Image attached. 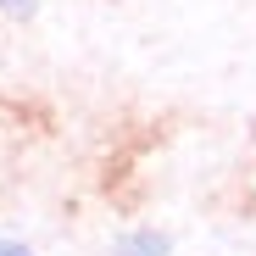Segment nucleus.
Masks as SVG:
<instances>
[{
    "label": "nucleus",
    "instance_id": "nucleus-2",
    "mask_svg": "<svg viewBox=\"0 0 256 256\" xmlns=\"http://www.w3.org/2000/svg\"><path fill=\"white\" fill-rule=\"evenodd\" d=\"M0 256H34L28 245H12V240H0Z\"/></svg>",
    "mask_w": 256,
    "mask_h": 256
},
{
    "label": "nucleus",
    "instance_id": "nucleus-3",
    "mask_svg": "<svg viewBox=\"0 0 256 256\" xmlns=\"http://www.w3.org/2000/svg\"><path fill=\"white\" fill-rule=\"evenodd\" d=\"M17 6H22V12H28V6H34V0H6V12H17Z\"/></svg>",
    "mask_w": 256,
    "mask_h": 256
},
{
    "label": "nucleus",
    "instance_id": "nucleus-1",
    "mask_svg": "<svg viewBox=\"0 0 256 256\" xmlns=\"http://www.w3.org/2000/svg\"><path fill=\"white\" fill-rule=\"evenodd\" d=\"M117 256H167V240L162 234H128L117 245Z\"/></svg>",
    "mask_w": 256,
    "mask_h": 256
}]
</instances>
